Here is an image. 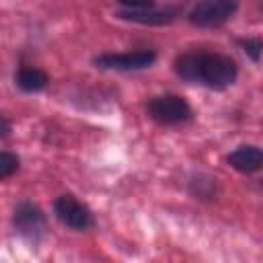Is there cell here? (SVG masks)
I'll return each mask as SVG.
<instances>
[{"instance_id":"1","label":"cell","mask_w":263,"mask_h":263,"mask_svg":"<svg viewBox=\"0 0 263 263\" xmlns=\"http://www.w3.org/2000/svg\"><path fill=\"white\" fill-rule=\"evenodd\" d=\"M175 70L181 78L210 88H224L236 78V64L222 53H183L177 58Z\"/></svg>"},{"instance_id":"2","label":"cell","mask_w":263,"mask_h":263,"mask_svg":"<svg viewBox=\"0 0 263 263\" xmlns=\"http://www.w3.org/2000/svg\"><path fill=\"white\" fill-rule=\"evenodd\" d=\"M148 113H150V117L154 121L164 123V125L181 123V121H187L191 117V109H189L187 101L177 97V95L154 97L148 103Z\"/></svg>"},{"instance_id":"3","label":"cell","mask_w":263,"mask_h":263,"mask_svg":"<svg viewBox=\"0 0 263 263\" xmlns=\"http://www.w3.org/2000/svg\"><path fill=\"white\" fill-rule=\"evenodd\" d=\"M236 0H203L189 12V21L197 27H218L236 12Z\"/></svg>"},{"instance_id":"4","label":"cell","mask_w":263,"mask_h":263,"mask_svg":"<svg viewBox=\"0 0 263 263\" xmlns=\"http://www.w3.org/2000/svg\"><path fill=\"white\" fill-rule=\"evenodd\" d=\"M156 60L154 51L142 49V51H127V53H105L95 60L99 68L105 70H142L148 68Z\"/></svg>"},{"instance_id":"5","label":"cell","mask_w":263,"mask_h":263,"mask_svg":"<svg viewBox=\"0 0 263 263\" xmlns=\"http://www.w3.org/2000/svg\"><path fill=\"white\" fill-rule=\"evenodd\" d=\"M53 210H55V216L62 224L70 226V228H76V230H84L92 224V218H90V212L88 208H84L80 201H76L72 195H62L55 199L53 203Z\"/></svg>"},{"instance_id":"6","label":"cell","mask_w":263,"mask_h":263,"mask_svg":"<svg viewBox=\"0 0 263 263\" xmlns=\"http://www.w3.org/2000/svg\"><path fill=\"white\" fill-rule=\"evenodd\" d=\"M14 224H16V230L23 236L37 238L43 230V216L35 205L23 203V205H18V210L14 214Z\"/></svg>"},{"instance_id":"7","label":"cell","mask_w":263,"mask_h":263,"mask_svg":"<svg viewBox=\"0 0 263 263\" xmlns=\"http://www.w3.org/2000/svg\"><path fill=\"white\" fill-rule=\"evenodd\" d=\"M228 164L240 173H255L263 168V150L255 146H240L228 156Z\"/></svg>"},{"instance_id":"8","label":"cell","mask_w":263,"mask_h":263,"mask_svg":"<svg viewBox=\"0 0 263 263\" xmlns=\"http://www.w3.org/2000/svg\"><path fill=\"white\" fill-rule=\"evenodd\" d=\"M121 18L140 23V25H166L175 18V12H164V10H148V8H132L125 12H119Z\"/></svg>"},{"instance_id":"9","label":"cell","mask_w":263,"mask_h":263,"mask_svg":"<svg viewBox=\"0 0 263 263\" xmlns=\"http://www.w3.org/2000/svg\"><path fill=\"white\" fill-rule=\"evenodd\" d=\"M16 84H18L23 90H27V92H37V90L45 88L47 76H45V72H41V70H37V68L25 66V68H21L18 74H16Z\"/></svg>"},{"instance_id":"10","label":"cell","mask_w":263,"mask_h":263,"mask_svg":"<svg viewBox=\"0 0 263 263\" xmlns=\"http://www.w3.org/2000/svg\"><path fill=\"white\" fill-rule=\"evenodd\" d=\"M18 166V160L16 156H12L10 152H2L0 154V179H6L10 177Z\"/></svg>"},{"instance_id":"11","label":"cell","mask_w":263,"mask_h":263,"mask_svg":"<svg viewBox=\"0 0 263 263\" xmlns=\"http://www.w3.org/2000/svg\"><path fill=\"white\" fill-rule=\"evenodd\" d=\"M240 45H242V49H245V53H247L249 58L259 60L261 49H263V43H261L259 39H242V41H240Z\"/></svg>"},{"instance_id":"12","label":"cell","mask_w":263,"mask_h":263,"mask_svg":"<svg viewBox=\"0 0 263 263\" xmlns=\"http://www.w3.org/2000/svg\"><path fill=\"white\" fill-rule=\"evenodd\" d=\"M117 2H121L125 6H132V8H148V6H152V0H117Z\"/></svg>"},{"instance_id":"13","label":"cell","mask_w":263,"mask_h":263,"mask_svg":"<svg viewBox=\"0 0 263 263\" xmlns=\"http://www.w3.org/2000/svg\"><path fill=\"white\" fill-rule=\"evenodd\" d=\"M261 8H263V2H261Z\"/></svg>"}]
</instances>
